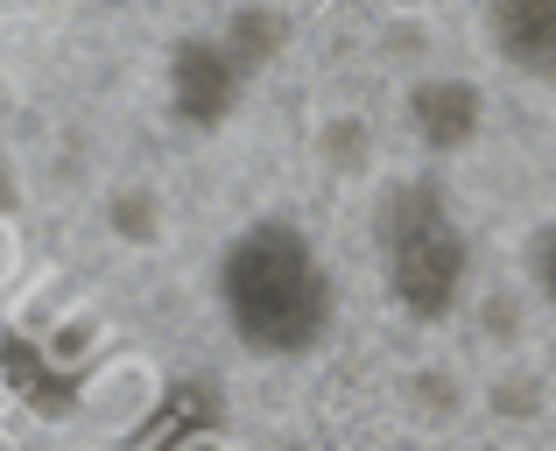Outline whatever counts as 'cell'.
Masks as SVG:
<instances>
[{
  "mask_svg": "<svg viewBox=\"0 0 556 451\" xmlns=\"http://www.w3.org/2000/svg\"><path fill=\"white\" fill-rule=\"evenodd\" d=\"M374 254H380V283L408 317L437 325L458 311L465 283H472V240L465 220L451 205V191L437 177H402L380 191L374 205Z\"/></svg>",
  "mask_w": 556,
  "mask_h": 451,
  "instance_id": "7a4b0ae2",
  "label": "cell"
},
{
  "mask_svg": "<svg viewBox=\"0 0 556 451\" xmlns=\"http://www.w3.org/2000/svg\"><path fill=\"white\" fill-rule=\"evenodd\" d=\"M212 303L232 346L254 360H311L339 331V275L311 226L282 220H247L212 261Z\"/></svg>",
  "mask_w": 556,
  "mask_h": 451,
  "instance_id": "6da1fadb",
  "label": "cell"
},
{
  "mask_svg": "<svg viewBox=\"0 0 556 451\" xmlns=\"http://www.w3.org/2000/svg\"><path fill=\"white\" fill-rule=\"evenodd\" d=\"M479 121H486V99H479L472 78H422L408 92V127L430 155H458L479 141Z\"/></svg>",
  "mask_w": 556,
  "mask_h": 451,
  "instance_id": "277c9868",
  "label": "cell"
},
{
  "mask_svg": "<svg viewBox=\"0 0 556 451\" xmlns=\"http://www.w3.org/2000/svg\"><path fill=\"white\" fill-rule=\"evenodd\" d=\"M529 275H535V289H543V303L556 311V220L535 233V247H529Z\"/></svg>",
  "mask_w": 556,
  "mask_h": 451,
  "instance_id": "52a82bcc",
  "label": "cell"
},
{
  "mask_svg": "<svg viewBox=\"0 0 556 451\" xmlns=\"http://www.w3.org/2000/svg\"><path fill=\"white\" fill-rule=\"evenodd\" d=\"M479 28H486L493 57H507V64H521V71L556 64V0H493L479 14Z\"/></svg>",
  "mask_w": 556,
  "mask_h": 451,
  "instance_id": "5b68a950",
  "label": "cell"
},
{
  "mask_svg": "<svg viewBox=\"0 0 556 451\" xmlns=\"http://www.w3.org/2000/svg\"><path fill=\"white\" fill-rule=\"evenodd\" d=\"M240 57L226 50L218 36H198L177 50V64H169V92H177V113L198 127H212L218 113H232V99H240Z\"/></svg>",
  "mask_w": 556,
  "mask_h": 451,
  "instance_id": "3957f363",
  "label": "cell"
},
{
  "mask_svg": "<svg viewBox=\"0 0 556 451\" xmlns=\"http://www.w3.org/2000/svg\"><path fill=\"white\" fill-rule=\"evenodd\" d=\"M289 36H296V22H289V14H275V8H240V14H226V22H218V42L240 57V71H261L275 57V42H289Z\"/></svg>",
  "mask_w": 556,
  "mask_h": 451,
  "instance_id": "8992f818",
  "label": "cell"
}]
</instances>
